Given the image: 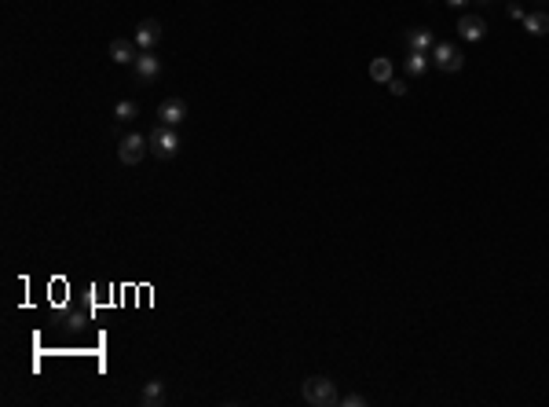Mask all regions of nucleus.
I'll return each mask as SVG.
<instances>
[{
  "instance_id": "obj_7",
  "label": "nucleus",
  "mask_w": 549,
  "mask_h": 407,
  "mask_svg": "<svg viewBox=\"0 0 549 407\" xmlns=\"http://www.w3.org/2000/svg\"><path fill=\"white\" fill-rule=\"evenodd\" d=\"M158 118H161V125H172V129H176V125L187 118V103H183L180 96H169V99L158 107Z\"/></svg>"
},
{
  "instance_id": "obj_1",
  "label": "nucleus",
  "mask_w": 549,
  "mask_h": 407,
  "mask_svg": "<svg viewBox=\"0 0 549 407\" xmlns=\"http://www.w3.org/2000/svg\"><path fill=\"white\" fill-rule=\"evenodd\" d=\"M304 400L308 404H315V407H333V404H341V393H337V386L330 378H308L304 381Z\"/></svg>"
},
{
  "instance_id": "obj_13",
  "label": "nucleus",
  "mask_w": 549,
  "mask_h": 407,
  "mask_svg": "<svg viewBox=\"0 0 549 407\" xmlns=\"http://www.w3.org/2000/svg\"><path fill=\"white\" fill-rule=\"evenodd\" d=\"M428 63H432V59H428V52H411V55L403 59V70H406L411 77H422L425 70H428Z\"/></svg>"
},
{
  "instance_id": "obj_14",
  "label": "nucleus",
  "mask_w": 549,
  "mask_h": 407,
  "mask_svg": "<svg viewBox=\"0 0 549 407\" xmlns=\"http://www.w3.org/2000/svg\"><path fill=\"white\" fill-rule=\"evenodd\" d=\"M370 77L381 81V85H389L392 81V59H373L370 63Z\"/></svg>"
},
{
  "instance_id": "obj_4",
  "label": "nucleus",
  "mask_w": 549,
  "mask_h": 407,
  "mask_svg": "<svg viewBox=\"0 0 549 407\" xmlns=\"http://www.w3.org/2000/svg\"><path fill=\"white\" fill-rule=\"evenodd\" d=\"M147 150H150V139H147V136H139V132H132V136H125V139H121L118 158L125 161V166H139Z\"/></svg>"
},
{
  "instance_id": "obj_2",
  "label": "nucleus",
  "mask_w": 549,
  "mask_h": 407,
  "mask_svg": "<svg viewBox=\"0 0 549 407\" xmlns=\"http://www.w3.org/2000/svg\"><path fill=\"white\" fill-rule=\"evenodd\" d=\"M147 139H150V155H158V158H176L180 136H176V129H172V125H158V129L150 132Z\"/></svg>"
},
{
  "instance_id": "obj_5",
  "label": "nucleus",
  "mask_w": 549,
  "mask_h": 407,
  "mask_svg": "<svg viewBox=\"0 0 549 407\" xmlns=\"http://www.w3.org/2000/svg\"><path fill=\"white\" fill-rule=\"evenodd\" d=\"M132 74H136V81H143V85H154L161 77V59L154 52H139V59L132 63Z\"/></svg>"
},
{
  "instance_id": "obj_9",
  "label": "nucleus",
  "mask_w": 549,
  "mask_h": 407,
  "mask_svg": "<svg viewBox=\"0 0 549 407\" xmlns=\"http://www.w3.org/2000/svg\"><path fill=\"white\" fill-rule=\"evenodd\" d=\"M165 400H169V393H165V381L161 378H150L143 386V393H139V404L143 407H161Z\"/></svg>"
},
{
  "instance_id": "obj_12",
  "label": "nucleus",
  "mask_w": 549,
  "mask_h": 407,
  "mask_svg": "<svg viewBox=\"0 0 549 407\" xmlns=\"http://www.w3.org/2000/svg\"><path fill=\"white\" fill-rule=\"evenodd\" d=\"M524 30H528L531 37H542V33H549V15H546V11H531V15H524Z\"/></svg>"
},
{
  "instance_id": "obj_15",
  "label": "nucleus",
  "mask_w": 549,
  "mask_h": 407,
  "mask_svg": "<svg viewBox=\"0 0 549 407\" xmlns=\"http://www.w3.org/2000/svg\"><path fill=\"white\" fill-rule=\"evenodd\" d=\"M136 114H139V103L136 99H121L118 107H114V118H118V121H132Z\"/></svg>"
},
{
  "instance_id": "obj_20",
  "label": "nucleus",
  "mask_w": 549,
  "mask_h": 407,
  "mask_svg": "<svg viewBox=\"0 0 549 407\" xmlns=\"http://www.w3.org/2000/svg\"><path fill=\"white\" fill-rule=\"evenodd\" d=\"M476 4H490V0H476Z\"/></svg>"
},
{
  "instance_id": "obj_19",
  "label": "nucleus",
  "mask_w": 549,
  "mask_h": 407,
  "mask_svg": "<svg viewBox=\"0 0 549 407\" xmlns=\"http://www.w3.org/2000/svg\"><path fill=\"white\" fill-rule=\"evenodd\" d=\"M447 4H450V8H458V11H462L465 4H469V0H447Z\"/></svg>"
},
{
  "instance_id": "obj_3",
  "label": "nucleus",
  "mask_w": 549,
  "mask_h": 407,
  "mask_svg": "<svg viewBox=\"0 0 549 407\" xmlns=\"http://www.w3.org/2000/svg\"><path fill=\"white\" fill-rule=\"evenodd\" d=\"M432 63H436L443 74H458L462 70V52H458V44H450V41H439L436 48H432Z\"/></svg>"
},
{
  "instance_id": "obj_16",
  "label": "nucleus",
  "mask_w": 549,
  "mask_h": 407,
  "mask_svg": "<svg viewBox=\"0 0 549 407\" xmlns=\"http://www.w3.org/2000/svg\"><path fill=\"white\" fill-rule=\"evenodd\" d=\"M344 407H366V397H359V393H348V397H341Z\"/></svg>"
},
{
  "instance_id": "obj_11",
  "label": "nucleus",
  "mask_w": 549,
  "mask_h": 407,
  "mask_svg": "<svg viewBox=\"0 0 549 407\" xmlns=\"http://www.w3.org/2000/svg\"><path fill=\"white\" fill-rule=\"evenodd\" d=\"M406 48H411V52H432V48H436V41H432V30H425V26L406 30Z\"/></svg>"
},
{
  "instance_id": "obj_10",
  "label": "nucleus",
  "mask_w": 549,
  "mask_h": 407,
  "mask_svg": "<svg viewBox=\"0 0 549 407\" xmlns=\"http://www.w3.org/2000/svg\"><path fill=\"white\" fill-rule=\"evenodd\" d=\"M458 33H462V41H484L487 22H484L480 15H462V22H458Z\"/></svg>"
},
{
  "instance_id": "obj_18",
  "label": "nucleus",
  "mask_w": 549,
  "mask_h": 407,
  "mask_svg": "<svg viewBox=\"0 0 549 407\" xmlns=\"http://www.w3.org/2000/svg\"><path fill=\"white\" fill-rule=\"evenodd\" d=\"M506 11H509V19H520V22H524V15H528V11H524L520 4H509Z\"/></svg>"
},
{
  "instance_id": "obj_17",
  "label": "nucleus",
  "mask_w": 549,
  "mask_h": 407,
  "mask_svg": "<svg viewBox=\"0 0 549 407\" xmlns=\"http://www.w3.org/2000/svg\"><path fill=\"white\" fill-rule=\"evenodd\" d=\"M389 92H392V96H403V92H406V85H403L400 77H392V81H389Z\"/></svg>"
},
{
  "instance_id": "obj_6",
  "label": "nucleus",
  "mask_w": 549,
  "mask_h": 407,
  "mask_svg": "<svg viewBox=\"0 0 549 407\" xmlns=\"http://www.w3.org/2000/svg\"><path fill=\"white\" fill-rule=\"evenodd\" d=\"M132 41H136L139 52H154L158 41H161V22H158V19H143V22L136 26V37H132Z\"/></svg>"
},
{
  "instance_id": "obj_8",
  "label": "nucleus",
  "mask_w": 549,
  "mask_h": 407,
  "mask_svg": "<svg viewBox=\"0 0 549 407\" xmlns=\"http://www.w3.org/2000/svg\"><path fill=\"white\" fill-rule=\"evenodd\" d=\"M110 59H114V63H121V66H132V63L139 59V48H136V41H128V37H118V41H110Z\"/></svg>"
}]
</instances>
